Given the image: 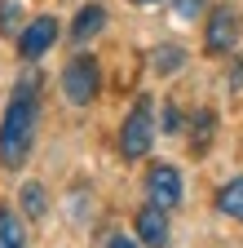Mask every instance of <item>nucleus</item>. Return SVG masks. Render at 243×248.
Segmentation results:
<instances>
[{
  "mask_svg": "<svg viewBox=\"0 0 243 248\" xmlns=\"http://www.w3.org/2000/svg\"><path fill=\"white\" fill-rule=\"evenodd\" d=\"M102 27H106V9H102V5H84V9L75 14V22H71V45L93 40Z\"/></svg>",
  "mask_w": 243,
  "mask_h": 248,
  "instance_id": "obj_8",
  "label": "nucleus"
},
{
  "mask_svg": "<svg viewBox=\"0 0 243 248\" xmlns=\"http://www.w3.org/2000/svg\"><path fill=\"white\" fill-rule=\"evenodd\" d=\"M0 248H27V235L14 208H0Z\"/></svg>",
  "mask_w": 243,
  "mask_h": 248,
  "instance_id": "obj_11",
  "label": "nucleus"
},
{
  "mask_svg": "<svg viewBox=\"0 0 243 248\" xmlns=\"http://www.w3.org/2000/svg\"><path fill=\"white\" fill-rule=\"evenodd\" d=\"M181 62H186V49H177V45H159L155 53H150V67H155L159 76H172Z\"/></svg>",
  "mask_w": 243,
  "mask_h": 248,
  "instance_id": "obj_13",
  "label": "nucleus"
},
{
  "mask_svg": "<svg viewBox=\"0 0 243 248\" xmlns=\"http://www.w3.org/2000/svg\"><path fill=\"white\" fill-rule=\"evenodd\" d=\"M150 142H155V107H150V98H137L133 111L124 115V124H119V155L142 160L150 151Z\"/></svg>",
  "mask_w": 243,
  "mask_h": 248,
  "instance_id": "obj_2",
  "label": "nucleus"
},
{
  "mask_svg": "<svg viewBox=\"0 0 243 248\" xmlns=\"http://www.w3.org/2000/svg\"><path fill=\"white\" fill-rule=\"evenodd\" d=\"M230 89H243V62H234V71H230Z\"/></svg>",
  "mask_w": 243,
  "mask_h": 248,
  "instance_id": "obj_18",
  "label": "nucleus"
},
{
  "mask_svg": "<svg viewBox=\"0 0 243 248\" xmlns=\"http://www.w3.org/2000/svg\"><path fill=\"white\" fill-rule=\"evenodd\" d=\"M181 191H186V182H181V173L172 164H150V173H146V195H150V204L177 208L181 204Z\"/></svg>",
  "mask_w": 243,
  "mask_h": 248,
  "instance_id": "obj_5",
  "label": "nucleus"
},
{
  "mask_svg": "<svg viewBox=\"0 0 243 248\" xmlns=\"http://www.w3.org/2000/svg\"><path fill=\"white\" fill-rule=\"evenodd\" d=\"M18 31H22V5L0 0V36H18Z\"/></svg>",
  "mask_w": 243,
  "mask_h": 248,
  "instance_id": "obj_14",
  "label": "nucleus"
},
{
  "mask_svg": "<svg viewBox=\"0 0 243 248\" xmlns=\"http://www.w3.org/2000/svg\"><path fill=\"white\" fill-rule=\"evenodd\" d=\"M199 9H203V0H172V14H177L181 22H190Z\"/></svg>",
  "mask_w": 243,
  "mask_h": 248,
  "instance_id": "obj_16",
  "label": "nucleus"
},
{
  "mask_svg": "<svg viewBox=\"0 0 243 248\" xmlns=\"http://www.w3.org/2000/svg\"><path fill=\"white\" fill-rule=\"evenodd\" d=\"M102 89V71H98V58L93 53H75L62 71V93L71 107H88Z\"/></svg>",
  "mask_w": 243,
  "mask_h": 248,
  "instance_id": "obj_3",
  "label": "nucleus"
},
{
  "mask_svg": "<svg viewBox=\"0 0 243 248\" xmlns=\"http://www.w3.org/2000/svg\"><path fill=\"white\" fill-rule=\"evenodd\" d=\"M22 213L31 217V222H40V217L49 213V195H44L40 182H27V186H22Z\"/></svg>",
  "mask_w": 243,
  "mask_h": 248,
  "instance_id": "obj_12",
  "label": "nucleus"
},
{
  "mask_svg": "<svg viewBox=\"0 0 243 248\" xmlns=\"http://www.w3.org/2000/svg\"><path fill=\"white\" fill-rule=\"evenodd\" d=\"M53 40H57V18L40 14V18H31V22L18 31V53H22L27 62H36V58H44V53L53 49Z\"/></svg>",
  "mask_w": 243,
  "mask_h": 248,
  "instance_id": "obj_6",
  "label": "nucleus"
},
{
  "mask_svg": "<svg viewBox=\"0 0 243 248\" xmlns=\"http://www.w3.org/2000/svg\"><path fill=\"white\" fill-rule=\"evenodd\" d=\"M217 208L234 222H243V177H230L221 191H217Z\"/></svg>",
  "mask_w": 243,
  "mask_h": 248,
  "instance_id": "obj_9",
  "label": "nucleus"
},
{
  "mask_svg": "<svg viewBox=\"0 0 243 248\" xmlns=\"http://www.w3.org/2000/svg\"><path fill=\"white\" fill-rule=\"evenodd\" d=\"M137 5H159V0H137Z\"/></svg>",
  "mask_w": 243,
  "mask_h": 248,
  "instance_id": "obj_19",
  "label": "nucleus"
},
{
  "mask_svg": "<svg viewBox=\"0 0 243 248\" xmlns=\"http://www.w3.org/2000/svg\"><path fill=\"white\" fill-rule=\"evenodd\" d=\"M212 133H217V111H199L195 115V129H190V151L203 155L212 146Z\"/></svg>",
  "mask_w": 243,
  "mask_h": 248,
  "instance_id": "obj_10",
  "label": "nucleus"
},
{
  "mask_svg": "<svg viewBox=\"0 0 243 248\" xmlns=\"http://www.w3.org/2000/svg\"><path fill=\"white\" fill-rule=\"evenodd\" d=\"M181 124H186V115L177 111V102H168V107H164V124H159V129H164V133H181Z\"/></svg>",
  "mask_w": 243,
  "mask_h": 248,
  "instance_id": "obj_15",
  "label": "nucleus"
},
{
  "mask_svg": "<svg viewBox=\"0 0 243 248\" xmlns=\"http://www.w3.org/2000/svg\"><path fill=\"white\" fill-rule=\"evenodd\" d=\"M106 248H137V244H133L129 235H119V231H115V235H106Z\"/></svg>",
  "mask_w": 243,
  "mask_h": 248,
  "instance_id": "obj_17",
  "label": "nucleus"
},
{
  "mask_svg": "<svg viewBox=\"0 0 243 248\" xmlns=\"http://www.w3.org/2000/svg\"><path fill=\"white\" fill-rule=\"evenodd\" d=\"M133 231H137V239H142L146 248H168V239H172V231H168V208L146 204V208L133 217Z\"/></svg>",
  "mask_w": 243,
  "mask_h": 248,
  "instance_id": "obj_7",
  "label": "nucleus"
},
{
  "mask_svg": "<svg viewBox=\"0 0 243 248\" xmlns=\"http://www.w3.org/2000/svg\"><path fill=\"white\" fill-rule=\"evenodd\" d=\"M239 31H243L239 9H230V5L212 9V14H208V27H203V49H208L212 58H217V53H230V49L239 45Z\"/></svg>",
  "mask_w": 243,
  "mask_h": 248,
  "instance_id": "obj_4",
  "label": "nucleus"
},
{
  "mask_svg": "<svg viewBox=\"0 0 243 248\" xmlns=\"http://www.w3.org/2000/svg\"><path fill=\"white\" fill-rule=\"evenodd\" d=\"M36 89H40L36 76H22L18 89H14V98H9V107H5V120H0V160H5L9 169H22L27 155H31L36 124H40Z\"/></svg>",
  "mask_w": 243,
  "mask_h": 248,
  "instance_id": "obj_1",
  "label": "nucleus"
}]
</instances>
